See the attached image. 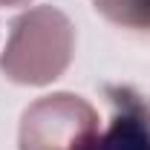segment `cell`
<instances>
[{"instance_id": "5", "label": "cell", "mask_w": 150, "mask_h": 150, "mask_svg": "<svg viewBox=\"0 0 150 150\" xmlns=\"http://www.w3.org/2000/svg\"><path fill=\"white\" fill-rule=\"evenodd\" d=\"M23 3H29V0H0V6H23Z\"/></svg>"}, {"instance_id": "4", "label": "cell", "mask_w": 150, "mask_h": 150, "mask_svg": "<svg viewBox=\"0 0 150 150\" xmlns=\"http://www.w3.org/2000/svg\"><path fill=\"white\" fill-rule=\"evenodd\" d=\"M93 9L112 26L150 35V0H93Z\"/></svg>"}, {"instance_id": "1", "label": "cell", "mask_w": 150, "mask_h": 150, "mask_svg": "<svg viewBox=\"0 0 150 150\" xmlns=\"http://www.w3.org/2000/svg\"><path fill=\"white\" fill-rule=\"evenodd\" d=\"M75 55V29L55 6H35L15 18L0 69L12 84L43 87L67 72Z\"/></svg>"}, {"instance_id": "3", "label": "cell", "mask_w": 150, "mask_h": 150, "mask_svg": "<svg viewBox=\"0 0 150 150\" xmlns=\"http://www.w3.org/2000/svg\"><path fill=\"white\" fill-rule=\"evenodd\" d=\"M110 121L87 150H150V104L130 87H107Z\"/></svg>"}, {"instance_id": "2", "label": "cell", "mask_w": 150, "mask_h": 150, "mask_svg": "<svg viewBox=\"0 0 150 150\" xmlns=\"http://www.w3.org/2000/svg\"><path fill=\"white\" fill-rule=\"evenodd\" d=\"M101 130L95 107L72 93H52L23 110L18 150H87Z\"/></svg>"}]
</instances>
